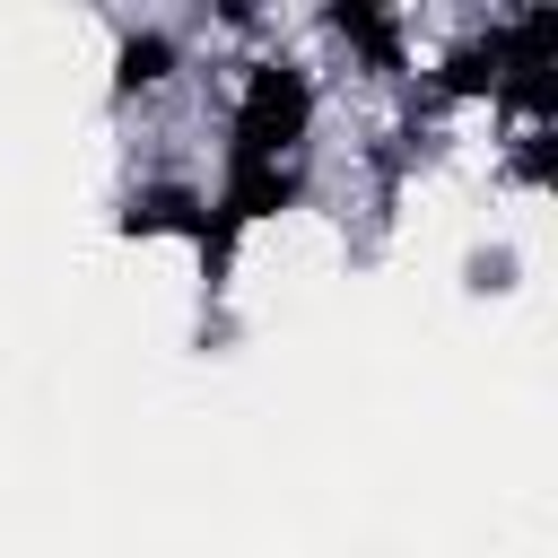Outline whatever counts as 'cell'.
Instances as JSON below:
<instances>
[{"mask_svg":"<svg viewBox=\"0 0 558 558\" xmlns=\"http://www.w3.org/2000/svg\"><path fill=\"white\" fill-rule=\"evenodd\" d=\"M323 113V87L296 52H262L235 78V113H227V157H305Z\"/></svg>","mask_w":558,"mask_h":558,"instance_id":"6da1fadb","label":"cell"},{"mask_svg":"<svg viewBox=\"0 0 558 558\" xmlns=\"http://www.w3.org/2000/svg\"><path fill=\"white\" fill-rule=\"evenodd\" d=\"M113 235H183L201 253L209 235V192L192 174H140L122 201H113Z\"/></svg>","mask_w":558,"mask_h":558,"instance_id":"7a4b0ae2","label":"cell"},{"mask_svg":"<svg viewBox=\"0 0 558 558\" xmlns=\"http://www.w3.org/2000/svg\"><path fill=\"white\" fill-rule=\"evenodd\" d=\"M183 70H192V52H183V35H174L166 17H122V26H113V105L157 96V87H174Z\"/></svg>","mask_w":558,"mask_h":558,"instance_id":"3957f363","label":"cell"},{"mask_svg":"<svg viewBox=\"0 0 558 558\" xmlns=\"http://www.w3.org/2000/svg\"><path fill=\"white\" fill-rule=\"evenodd\" d=\"M323 35H340L366 70H384V78H401V17L392 9H366V0H340V9H323Z\"/></svg>","mask_w":558,"mask_h":558,"instance_id":"277c9868","label":"cell"},{"mask_svg":"<svg viewBox=\"0 0 558 558\" xmlns=\"http://www.w3.org/2000/svg\"><path fill=\"white\" fill-rule=\"evenodd\" d=\"M506 270H514V253H480L471 262V288H506Z\"/></svg>","mask_w":558,"mask_h":558,"instance_id":"5b68a950","label":"cell"}]
</instances>
